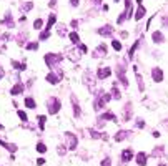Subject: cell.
Segmentation results:
<instances>
[{"label":"cell","mask_w":168,"mask_h":166,"mask_svg":"<svg viewBox=\"0 0 168 166\" xmlns=\"http://www.w3.org/2000/svg\"><path fill=\"white\" fill-rule=\"evenodd\" d=\"M137 126L138 128H145V121L143 120H137Z\"/></svg>","instance_id":"cell-30"},{"label":"cell","mask_w":168,"mask_h":166,"mask_svg":"<svg viewBox=\"0 0 168 166\" xmlns=\"http://www.w3.org/2000/svg\"><path fill=\"white\" fill-rule=\"evenodd\" d=\"M152 76H153V80H155V82H162V80H163V72H162V68H153Z\"/></svg>","instance_id":"cell-5"},{"label":"cell","mask_w":168,"mask_h":166,"mask_svg":"<svg viewBox=\"0 0 168 166\" xmlns=\"http://www.w3.org/2000/svg\"><path fill=\"white\" fill-rule=\"evenodd\" d=\"M47 82L52 83V85H57V83L60 82V80H58V76H57V75H53V73H48V75H47Z\"/></svg>","instance_id":"cell-14"},{"label":"cell","mask_w":168,"mask_h":166,"mask_svg":"<svg viewBox=\"0 0 168 166\" xmlns=\"http://www.w3.org/2000/svg\"><path fill=\"white\" fill-rule=\"evenodd\" d=\"M102 166H112V161H110V158H105V160L102 161Z\"/></svg>","instance_id":"cell-28"},{"label":"cell","mask_w":168,"mask_h":166,"mask_svg":"<svg viewBox=\"0 0 168 166\" xmlns=\"http://www.w3.org/2000/svg\"><path fill=\"white\" fill-rule=\"evenodd\" d=\"M57 22V17L55 15H50V19H48V22H47V32H50V28L53 27V23Z\"/></svg>","instance_id":"cell-18"},{"label":"cell","mask_w":168,"mask_h":166,"mask_svg":"<svg viewBox=\"0 0 168 166\" xmlns=\"http://www.w3.org/2000/svg\"><path fill=\"white\" fill-rule=\"evenodd\" d=\"M103 120H113V121H117V116L113 115L112 111H108V113H105V115H102V116H100V120H98V121H103Z\"/></svg>","instance_id":"cell-13"},{"label":"cell","mask_w":168,"mask_h":166,"mask_svg":"<svg viewBox=\"0 0 168 166\" xmlns=\"http://www.w3.org/2000/svg\"><path fill=\"white\" fill-rule=\"evenodd\" d=\"M0 144H2V146H5L7 150L12 151V153H15V151H17V146H15V144H9V143H3V141H0Z\"/></svg>","instance_id":"cell-19"},{"label":"cell","mask_w":168,"mask_h":166,"mask_svg":"<svg viewBox=\"0 0 168 166\" xmlns=\"http://www.w3.org/2000/svg\"><path fill=\"white\" fill-rule=\"evenodd\" d=\"M25 105H27V108H35L37 105H35V101H33V98H25Z\"/></svg>","instance_id":"cell-20"},{"label":"cell","mask_w":168,"mask_h":166,"mask_svg":"<svg viewBox=\"0 0 168 166\" xmlns=\"http://www.w3.org/2000/svg\"><path fill=\"white\" fill-rule=\"evenodd\" d=\"M163 25L168 27V19H163Z\"/></svg>","instance_id":"cell-37"},{"label":"cell","mask_w":168,"mask_h":166,"mask_svg":"<svg viewBox=\"0 0 168 166\" xmlns=\"http://www.w3.org/2000/svg\"><path fill=\"white\" fill-rule=\"evenodd\" d=\"M115 2H118V0H115Z\"/></svg>","instance_id":"cell-41"},{"label":"cell","mask_w":168,"mask_h":166,"mask_svg":"<svg viewBox=\"0 0 168 166\" xmlns=\"http://www.w3.org/2000/svg\"><path fill=\"white\" fill-rule=\"evenodd\" d=\"M93 2H95V3H100V2H102V0H93Z\"/></svg>","instance_id":"cell-38"},{"label":"cell","mask_w":168,"mask_h":166,"mask_svg":"<svg viewBox=\"0 0 168 166\" xmlns=\"http://www.w3.org/2000/svg\"><path fill=\"white\" fill-rule=\"evenodd\" d=\"M58 110H60V101L57 100V98H50V100H48V111H50V115H55Z\"/></svg>","instance_id":"cell-2"},{"label":"cell","mask_w":168,"mask_h":166,"mask_svg":"<svg viewBox=\"0 0 168 166\" xmlns=\"http://www.w3.org/2000/svg\"><path fill=\"white\" fill-rule=\"evenodd\" d=\"M130 135H131L130 131H125V130H121V131H118V133L115 135V141H123L125 138H128Z\"/></svg>","instance_id":"cell-8"},{"label":"cell","mask_w":168,"mask_h":166,"mask_svg":"<svg viewBox=\"0 0 168 166\" xmlns=\"http://www.w3.org/2000/svg\"><path fill=\"white\" fill-rule=\"evenodd\" d=\"M152 38H153V42H155V43H163V42H165V37L162 35V32H153Z\"/></svg>","instance_id":"cell-9"},{"label":"cell","mask_w":168,"mask_h":166,"mask_svg":"<svg viewBox=\"0 0 168 166\" xmlns=\"http://www.w3.org/2000/svg\"><path fill=\"white\" fill-rule=\"evenodd\" d=\"M37 48H38V43H37V42H32V43L27 45V50H37Z\"/></svg>","instance_id":"cell-23"},{"label":"cell","mask_w":168,"mask_h":166,"mask_svg":"<svg viewBox=\"0 0 168 166\" xmlns=\"http://www.w3.org/2000/svg\"><path fill=\"white\" fill-rule=\"evenodd\" d=\"M131 158H133V151L130 150V148H127V150H123V153H121V161H130Z\"/></svg>","instance_id":"cell-6"},{"label":"cell","mask_w":168,"mask_h":166,"mask_svg":"<svg viewBox=\"0 0 168 166\" xmlns=\"http://www.w3.org/2000/svg\"><path fill=\"white\" fill-rule=\"evenodd\" d=\"M145 13H146V10L140 5V7H138V10H137V15H135V19H137V20H142V19H143V15H145Z\"/></svg>","instance_id":"cell-16"},{"label":"cell","mask_w":168,"mask_h":166,"mask_svg":"<svg viewBox=\"0 0 168 166\" xmlns=\"http://www.w3.org/2000/svg\"><path fill=\"white\" fill-rule=\"evenodd\" d=\"M22 91H23V85L22 83H17L15 86L10 90V95H19V93H22Z\"/></svg>","instance_id":"cell-11"},{"label":"cell","mask_w":168,"mask_h":166,"mask_svg":"<svg viewBox=\"0 0 168 166\" xmlns=\"http://www.w3.org/2000/svg\"><path fill=\"white\" fill-rule=\"evenodd\" d=\"M2 128H3V126H2V125H0V130H2Z\"/></svg>","instance_id":"cell-39"},{"label":"cell","mask_w":168,"mask_h":166,"mask_svg":"<svg viewBox=\"0 0 168 166\" xmlns=\"http://www.w3.org/2000/svg\"><path fill=\"white\" fill-rule=\"evenodd\" d=\"M32 7H33V3H32V2H27V3H25V5L22 7V10H23V12H28Z\"/></svg>","instance_id":"cell-25"},{"label":"cell","mask_w":168,"mask_h":166,"mask_svg":"<svg viewBox=\"0 0 168 166\" xmlns=\"http://www.w3.org/2000/svg\"><path fill=\"white\" fill-rule=\"evenodd\" d=\"M98 33L103 35V37H110V35L113 33V28L110 27V25H105V27H102V28L98 30Z\"/></svg>","instance_id":"cell-7"},{"label":"cell","mask_w":168,"mask_h":166,"mask_svg":"<svg viewBox=\"0 0 168 166\" xmlns=\"http://www.w3.org/2000/svg\"><path fill=\"white\" fill-rule=\"evenodd\" d=\"M65 138H67V148L68 150H75L77 148V143H78V140H77V136L72 135V133H65Z\"/></svg>","instance_id":"cell-3"},{"label":"cell","mask_w":168,"mask_h":166,"mask_svg":"<svg viewBox=\"0 0 168 166\" xmlns=\"http://www.w3.org/2000/svg\"><path fill=\"white\" fill-rule=\"evenodd\" d=\"M105 53H107V47L102 43V45H98V48L93 52V56H102V55H105Z\"/></svg>","instance_id":"cell-10"},{"label":"cell","mask_w":168,"mask_h":166,"mask_svg":"<svg viewBox=\"0 0 168 166\" xmlns=\"http://www.w3.org/2000/svg\"><path fill=\"white\" fill-rule=\"evenodd\" d=\"M70 40H72V43H75V45L80 43V37H78L77 32H72V33H70Z\"/></svg>","instance_id":"cell-17"},{"label":"cell","mask_w":168,"mask_h":166,"mask_svg":"<svg viewBox=\"0 0 168 166\" xmlns=\"http://www.w3.org/2000/svg\"><path fill=\"white\" fill-rule=\"evenodd\" d=\"M42 25H44V22H42L40 19H37V20H35V22H33V27L37 28V30H40V28H42Z\"/></svg>","instance_id":"cell-24"},{"label":"cell","mask_w":168,"mask_h":166,"mask_svg":"<svg viewBox=\"0 0 168 166\" xmlns=\"http://www.w3.org/2000/svg\"><path fill=\"white\" fill-rule=\"evenodd\" d=\"M37 151L38 153H45V151H47V146H45L44 143H38L37 144Z\"/></svg>","instance_id":"cell-22"},{"label":"cell","mask_w":168,"mask_h":166,"mask_svg":"<svg viewBox=\"0 0 168 166\" xmlns=\"http://www.w3.org/2000/svg\"><path fill=\"white\" fill-rule=\"evenodd\" d=\"M44 163H45V160H44V158H38V160H37V164H38V166H42Z\"/></svg>","instance_id":"cell-33"},{"label":"cell","mask_w":168,"mask_h":166,"mask_svg":"<svg viewBox=\"0 0 168 166\" xmlns=\"http://www.w3.org/2000/svg\"><path fill=\"white\" fill-rule=\"evenodd\" d=\"M137 163L140 164V166L142 164H146V154L145 153H138L137 154Z\"/></svg>","instance_id":"cell-15"},{"label":"cell","mask_w":168,"mask_h":166,"mask_svg":"<svg viewBox=\"0 0 168 166\" xmlns=\"http://www.w3.org/2000/svg\"><path fill=\"white\" fill-rule=\"evenodd\" d=\"M62 60H63V56L62 55H57V53H47V55H45V63H47L50 68H52L55 63L62 62Z\"/></svg>","instance_id":"cell-1"},{"label":"cell","mask_w":168,"mask_h":166,"mask_svg":"<svg viewBox=\"0 0 168 166\" xmlns=\"http://www.w3.org/2000/svg\"><path fill=\"white\" fill-rule=\"evenodd\" d=\"M38 125H40V128H44V125H45V116H38Z\"/></svg>","instance_id":"cell-27"},{"label":"cell","mask_w":168,"mask_h":166,"mask_svg":"<svg viewBox=\"0 0 168 166\" xmlns=\"http://www.w3.org/2000/svg\"><path fill=\"white\" fill-rule=\"evenodd\" d=\"M50 37V32H44V33L40 35V40H45V38H48Z\"/></svg>","instance_id":"cell-32"},{"label":"cell","mask_w":168,"mask_h":166,"mask_svg":"<svg viewBox=\"0 0 168 166\" xmlns=\"http://www.w3.org/2000/svg\"><path fill=\"white\" fill-rule=\"evenodd\" d=\"M112 97L113 98H117V100H120V91H118V88H117V85H113V90H112Z\"/></svg>","instance_id":"cell-21"},{"label":"cell","mask_w":168,"mask_h":166,"mask_svg":"<svg viewBox=\"0 0 168 166\" xmlns=\"http://www.w3.org/2000/svg\"><path fill=\"white\" fill-rule=\"evenodd\" d=\"M160 166H166V164H160Z\"/></svg>","instance_id":"cell-40"},{"label":"cell","mask_w":168,"mask_h":166,"mask_svg":"<svg viewBox=\"0 0 168 166\" xmlns=\"http://www.w3.org/2000/svg\"><path fill=\"white\" fill-rule=\"evenodd\" d=\"M19 116H20V120H22V121H27V120H28L27 115H25L23 111H20V110H19Z\"/></svg>","instance_id":"cell-29"},{"label":"cell","mask_w":168,"mask_h":166,"mask_svg":"<svg viewBox=\"0 0 168 166\" xmlns=\"http://www.w3.org/2000/svg\"><path fill=\"white\" fill-rule=\"evenodd\" d=\"M90 136H92V138H100V133H96V131H93V130H90Z\"/></svg>","instance_id":"cell-31"},{"label":"cell","mask_w":168,"mask_h":166,"mask_svg":"<svg viewBox=\"0 0 168 166\" xmlns=\"http://www.w3.org/2000/svg\"><path fill=\"white\" fill-rule=\"evenodd\" d=\"M112 47L115 48V50H121V43L118 40H113V43H112Z\"/></svg>","instance_id":"cell-26"},{"label":"cell","mask_w":168,"mask_h":166,"mask_svg":"<svg viewBox=\"0 0 168 166\" xmlns=\"http://www.w3.org/2000/svg\"><path fill=\"white\" fill-rule=\"evenodd\" d=\"M3 75H5V73H3V70H2V68H0V80H2V78H3Z\"/></svg>","instance_id":"cell-36"},{"label":"cell","mask_w":168,"mask_h":166,"mask_svg":"<svg viewBox=\"0 0 168 166\" xmlns=\"http://www.w3.org/2000/svg\"><path fill=\"white\" fill-rule=\"evenodd\" d=\"M112 75V70L108 68V66H102V68L98 70V78L103 80V78H108V76Z\"/></svg>","instance_id":"cell-4"},{"label":"cell","mask_w":168,"mask_h":166,"mask_svg":"<svg viewBox=\"0 0 168 166\" xmlns=\"http://www.w3.org/2000/svg\"><path fill=\"white\" fill-rule=\"evenodd\" d=\"M70 3H72L73 7H77L78 5V0H70Z\"/></svg>","instance_id":"cell-35"},{"label":"cell","mask_w":168,"mask_h":166,"mask_svg":"<svg viewBox=\"0 0 168 166\" xmlns=\"http://www.w3.org/2000/svg\"><path fill=\"white\" fill-rule=\"evenodd\" d=\"M70 25L75 28V27H78V22H77V20H72V23H70Z\"/></svg>","instance_id":"cell-34"},{"label":"cell","mask_w":168,"mask_h":166,"mask_svg":"<svg viewBox=\"0 0 168 166\" xmlns=\"http://www.w3.org/2000/svg\"><path fill=\"white\" fill-rule=\"evenodd\" d=\"M130 116H131V105H130V103H127V105H125V115H123V120H125V121H128V120H130Z\"/></svg>","instance_id":"cell-12"}]
</instances>
